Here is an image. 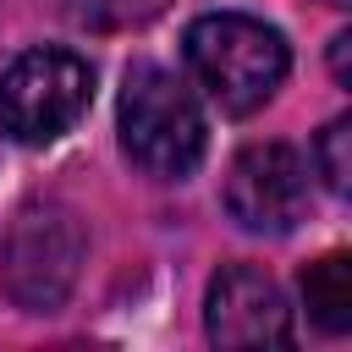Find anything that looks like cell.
Wrapping results in <instances>:
<instances>
[{"label": "cell", "mask_w": 352, "mask_h": 352, "mask_svg": "<svg viewBox=\"0 0 352 352\" xmlns=\"http://www.w3.org/2000/svg\"><path fill=\"white\" fill-rule=\"evenodd\" d=\"M187 66L198 77V88L226 110V116H253L258 104L275 99V88L286 82L292 50L280 38V28L248 16V11H209L187 28L182 38Z\"/></svg>", "instance_id": "cell-2"}, {"label": "cell", "mask_w": 352, "mask_h": 352, "mask_svg": "<svg viewBox=\"0 0 352 352\" xmlns=\"http://www.w3.org/2000/svg\"><path fill=\"white\" fill-rule=\"evenodd\" d=\"M204 330L214 346H286L292 308L270 270L226 264L204 292Z\"/></svg>", "instance_id": "cell-6"}, {"label": "cell", "mask_w": 352, "mask_h": 352, "mask_svg": "<svg viewBox=\"0 0 352 352\" xmlns=\"http://www.w3.org/2000/svg\"><path fill=\"white\" fill-rule=\"evenodd\" d=\"M346 143H352V121H346V116H336V121L319 132V143H314V165H319V176H324L330 192H346V176H352Z\"/></svg>", "instance_id": "cell-9"}, {"label": "cell", "mask_w": 352, "mask_h": 352, "mask_svg": "<svg viewBox=\"0 0 352 352\" xmlns=\"http://www.w3.org/2000/svg\"><path fill=\"white\" fill-rule=\"evenodd\" d=\"M88 99H94V72L82 55H72L60 44L22 50L0 77V132L28 148L55 143L60 132L77 126Z\"/></svg>", "instance_id": "cell-3"}, {"label": "cell", "mask_w": 352, "mask_h": 352, "mask_svg": "<svg viewBox=\"0 0 352 352\" xmlns=\"http://www.w3.org/2000/svg\"><path fill=\"white\" fill-rule=\"evenodd\" d=\"M82 264V226L72 209L60 204H28L6 236V258H0V280L6 297L28 314H50L66 302L72 280Z\"/></svg>", "instance_id": "cell-4"}, {"label": "cell", "mask_w": 352, "mask_h": 352, "mask_svg": "<svg viewBox=\"0 0 352 352\" xmlns=\"http://www.w3.org/2000/svg\"><path fill=\"white\" fill-rule=\"evenodd\" d=\"M346 44H352L346 33H336V44H330V60H336V77L341 82H346Z\"/></svg>", "instance_id": "cell-10"}, {"label": "cell", "mask_w": 352, "mask_h": 352, "mask_svg": "<svg viewBox=\"0 0 352 352\" xmlns=\"http://www.w3.org/2000/svg\"><path fill=\"white\" fill-rule=\"evenodd\" d=\"M116 132H121L126 160L160 182L192 176L209 148V121L198 110V94L187 88V77H176L170 66H154V60L126 66Z\"/></svg>", "instance_id": "cell-1"}, {"label": "cell", "mask_w": 352, "mask_h": 352, "mask_svg": "<svg viewBox=\"0 0 352 352\" xmlns=\"http://www.w3.org/2000/svg\"><path fill=\"white\" fill-rule=\"evenodd\" d=\"M302 302L308 319L330 336H341L352 324V258L346 253H324L319 264L302 270Z\"/></svg>", "instance_id": "cell-7"}, {"label": "cell", "mask_w": 352, "mask_h": 352, "mask_svg": "<svg viewBox=\"0 0 352 352\" xmlns=\"http://www.w3.org/2000/svg\"><path fill=\"white\" fill-rule=\"evenodd\" d=\"M226 214L242 231L286 236L308 214V160L292 143H248L226 170Z\"/></svg>", "instance_id": "cell-5"}, {"label": "cell", "mask_w": 352, "mask_h": 352, "mask_svg": "<svg viewBox=\"0 0 352 352\" xmlns=\"http://www.w3.org/2000/svg\"><path fill=\"white\" fill-rule=\"evenodd\" d=\"M170 0H66V16L82 28H138L148 16H160Z\"/></svg>", "instance_id": "cell-8"}]
</instances>
